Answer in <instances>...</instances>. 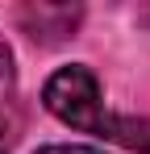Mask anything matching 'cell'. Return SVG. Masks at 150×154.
<instances>
[{"mask_svg":"<svg viewBox=\"0 0 150 154\" xmlns=\"http://www.w3.org/2000/svg\"><path fill=\"white\" fill-rule=\"evenodd\" d=\"M42 104L71 129H83V133H96V137H108V121L113 112H104V100H100V79L88 71V67H58L54 75L46 79L42 88Z\"/></svg>","mask_w":150,"mask_h":154,"instance_id":"cell-1","label":"cell"},{"mask_svg":"<svg viewBox=\"0 0 150 154\" xmlns=\"http://www.w3.org/2000/svg\"><path fill=\"white\" fill-rule=\"evenodd\" d=\"M21 25L33 42H63L79 29V17L83 8H71V4H25L21 13Z\"/></svg>","mask_w":150,"mask_h":154,"instance_id":"cell-2","label":"cell"},{"mask_svg":"<svg viewBox=\"0 0 150 154\" xmlns=\"http://www.w3.org/2000/svg\"><path fill=\"white\" fill-rule=\"evenodd\" d=\"M108 142L150 154V121L146 117H113L108 121Z\"/></svg>","mask_w":150,"mask_h":154,"instance_id":"cell-3","label":"cell"},{"mask_svg":"<svg viewBox=\"0 0 150 154\" xmlns=\"http://www.w3.org/2000/svg\"><path fill=\"white\" fill-rule=\"evenodd\" d=\"M17 137H21V112L13 100H0V154H13Z\"/></svg>","mask_w":150,"mask_h":154,"instance_id":"cell-4","label":"cell"},{"mask_svg":"<svg viewBox=\"0 0 150 154\" xmlns=\"http://www.w3.org/2000/svg\"><path fill=\"white\" fill-rule=\"evenodd\" d=\"M13 83H17V67H13V50H8V42L0 38V100L13 92Z\"/></svg>","mask_w":150,"mask_h":154,"instance_id":"cell-5","label":"cell"},{"mask_svg":"<svg viewBox=\"0 0 150 154\" xmlns=\"http://www.w3.org/2000/svg\"><path fill=\"white\" fill-rule=\"evenodd\" d=\"M38 154H104L96 146H79V142H54V146H42Z\"/></svg>","mask_w":150,"mask_h":154,"instance_id":"cell-6","label":"cell"}]
</instances>
